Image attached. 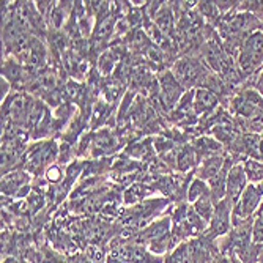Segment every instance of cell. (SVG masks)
Returning a JSON list of instances; mask_svg holds the SVG:
<instances>
[{"instance_id": "cell-11", "label": "cell", "mask_w": 263, "mask_h": 263, "mask_svg": "<svg viewBox=\"0 0 263 263\" xmlns=\"http://www.w3.org/2000/svg\"><path fill=\"white\" fill-rule=\"evenodd\" d=\"M218 104V97L213 91L206 90V88H200L196 91L194 97V110L197 114H208L210 110H213Z\"/></svg>"}, {"instance_id": "cell-22", "label": "cell", "mask_w": 263, "mask_h": 263, "mask_svg": "<svg viewBox=\"0 0 263 263\" xmlns=\"http://www.w3.org/2000/svg\"><path fill=\"white\" fill-rule=\"evenodd\" d=\"M2 103H4V98H7V95L10 93V82L5 79V78H2Z\"/></svg>"}, {"instance_id": "cell-16", "label": "cell", "mask_w": 263, "mask_h": 263, "mask_svg": "<svg viewBox=\"0 0 263 263\" xmlns=\"http://www.w3.org/2000/svg\"><path fill=\"white\" fill-rule=\"evenodd\" d=\"M252 243L263 251V211L260 213V216L254 221V227H252Z\"/></svg>"}, {"instance_id": "cell-9", "label": "cell", "mask_w": 263, "mask_h": 263, "mask_svg": "<svg viewBox=\"0 0 263 263\" xmlns=\"http://www.w3.org/2000/svg\"><path fill=\"white\" fill-rule=\"evenodd\" d=\"M159 85H161V91L164 101L169 104L171 107L181 98L184 87L178 82V79L174 76L172 71H164L159 76Z\"/></svg>"}, {"instance_id": "cell-21", "label": "cell", "mask_w": 263, "mask_h": 263, "mask_svg": "<svg viewBox=\"0 0 263 263\" xmlns=\"http://www.w3.org/2000/svg\"><path fill=\"white\" fill-rule=\"evenodd\" d=\"M254 88H255V91H258L263 97V71L260 73V76L257 78V81L254 82Z\"/></svg>"}, {"instance_id": "cell-1", "label": "cell", "mask_w": 263, "mask_h": 263, "mask_svg": "<svg viewBox=\"0 0 263 263\" xmlns=\"http://www.w3.org/2000/svg\"><path fill=\"white\" fill-rule=\"evenodd\" d=\"M106 263H164V258L155 255L148 248L142 246L131 238H118L110 246Z\"/></svg>"}, {"instance_id": "cell-10", "label": "cell", "mask_w": 263, "mask_h": 263, "mask_svg": "<svg viewBox=\"0 0 263 263\" xmlns=\"http://www.w3.org/2000/svg\"><path fill=\"white\" fill-rule=\"evenodd\" d=\"M226 164V158L221 155H211L208 158L203 159V162L200 164V167L196 171L197 178L203 180V181H210L216 177Z\"/></svg>"}, {"instance_id": "cell-18", "label": "cell", "mask_w": 263, "mask_h": 263, "mask_svg": "<svg viewBox=\"0 0 263 263\" xmlns=\"http://www.w3.org/2000/svg\"><path fill=\"white\" fill-rule=\"evenodd\" d=\"M114 65H115V59L110 55V52H106L100 57V68H101L103 73H109V71H112Z\"/></svg>"}, {"instance_id": "cell-5", "label": "cell", "mask_w": 263, "mask_h": 263, "mask_svg": "<svg viewBox=\"0 0 263 263\" xmlns=\"http://www.w3.org/2000/svg\"><path fill=\"white\" fill-rule=\"evenodd\" d=\"M172 73L184 88L205 84V81L210 78V74H206V68L202 63H199L196 59H189V57L180 59L175 63Z\"/></svg>"}, {"instance_id": "cell-8", "label": "cell", "mask_w": 263, "mask_h": 263, "mask_svg": "<svg viewBox=\"0 0 263 263\" xmlns=\"http://www.w3.org/2000/svg\"><path fill=\"white\" fill-rule=\"evenodd\" d=\"M248 186V175L243 164H236L233 165L229 177H227V187H226V200L235 206L236 202L240 200L241 194L245 193V189Z\"/></svg>"}, {"instance_id": "cell-7", "label": "cell", "mask_w": 263, "mask_h": 263, "mask_svg": "<svg viewBox=\"0 0 263 263\" xmlns=\"http://www.w3.org/2000/svg\"><path fill=\"white\" fill-rule=\"evenodd\" d=\"M232 109L240 117L258 120L263 118V97L255 90H245L233 100Z\"/></svg>"}, {"instance_id": "cell-15", "label": "cell", "mask_w": 263, "mask_h": 263, "mask_svg": "<svg viewBox=\"0 0 263 263\" xmlns=\"http://www.w3.org/2000/svg\"><path fill=\"white\" fill-rule=\"evenodd\" d=\"M196 164V152L193 148H183L178 155V165L181 171H186Z\"/></svg>"}, {"instance_id": "cell-3", "label": "cell", "mask_w": 263, "mask_h": 263, "mask_svg": "<svg viewBox=\"0 0 263 263\" xmlns=\"http://www.w3.org/2000/svg\"><path fill=\"white\" fill-rule=\"evenodd\" d=\"M263 197V181L261 183H251L246 186L245 193L241 194L240 200L236 202L232 211V226H238L254 216V213L258 210V205Z\"/></svg>"}, {"instance_id": "cell-17", "label": "cell", "mask_w": 263, "mask_h": 263, "mask_svg": "<svg viewBox=\"0 0 263 263\" xmlns=\"http://www.w3.org/2000/svg\"><path fill=\"white\" fill-rule=\"evenodd\" d=\"M248 178H251L252 183H260L263 181V165L255 164L254 161H249L245 167Z\"/></svg>"}, {"instance_id": "cell-6", "label": "cell", "mask_w": 263, "mask_h": 263, "mask_svg": "<svg viewBox=\"0 0 263 263\" xmlns=\"http://www.w3.org/2000/svg\"><path fill=\"white\" fill-rule=\"evenodd\" d=\"M232 211L233 206L224 199L219 203H216V208H214L213 218L208 222V227L203 233V236H206L208 240H216V238L226 236L232 229Z\"/></svg>"}, {"instance_id": "cell-4", "label": "cell", "mask_w": 263, "mask_h": 263, "mask_svg": "<svg viewBox=\"0 0 263 263\" xmlns=\"http://www.w3.org/2000/svg\"><path fill=\"white\" fill-rule=\"evenodd\" d=\"M57 155H59V147L54 140L40 142L36 145H32L30 150L27 152L26 169L35 175H40L49 169L51 164L55 161Z\"/></svg>"}, {"instance_id": "cell-14", "label": "cell", "mask_w": 263, "mask_h": 263, "mask_svg": "<svg viewBox=\"0 0 263 263\" xmlns=\"http://www.w3.org/2000/svg\"><path fill=\"white\" fill-rule=\"evenodd\" d=\"M208 193H211L208 183L203 181V180H200V178H196V180H193V183H191L189 187H187L186 199H187V202L194 203V202H197L200 197H203Z\"/></svg>"}, {"instance_id": "cell-12", "label": "cell", "mask_w": 263, "mask_h": 263, "mask_svg": "<svg viewBox=\"0 0 263 263\" xmlns=\"http://www.w3.org/2000/svg\"><path fill=\"white\" fill-rule=\"evenodd\" d=\"M29 180V177L26 174H7L2 178V193L7 196L16 194V193H22L24 186H26V181Z\"/></svg>"}, {"instance_id": "cell-13", "label": "cell", "mask_w": 263, "mask_h": 263, "mask_svg": "<svg viewBox=\"0 0 263 263\" xmlns=\"http://www.w3.org/2000/svg\"><path fill=\"white\" fill-rule=\"evenodd\" d=\"M193 208L196 210V213L199 216L208 224L213 218V213H214V208H216V202L213 200V196L211 193L205 194L203 197H200L197 202L193 203Z\"/></svg>"}, {"instance_id": "cell-23", "label": "cell", "mask_w": 263, "mask_h": 263, "mask_svg": "<svg viewBox=\"0 0 263 263\" xmlns=\"http://www.w3.org/2000/svg\"><path fill=\"white\" fill-rule=\"evenodd\" d=\"M2 263H17V260H16V258H13V257H7Z\"/></svg>"}, {"instance_id": "cell-2", "label": "cell", "mask_w": 263, "mask_h": 263, "mask_svg": "<svg viewBox=\"0 0 263 263\" xmlns=\"http://www.w3.org/2000/svg\"><path fill=\"white\" fill-rule=\"evenodd\" d=\"M263 63V32H252L246 36L238 52V71L241 76H249Z\"/></svg>"}, {"instance_id": "cell-20", "label": "cell", "mask_w": 263, "mask_h": 263, "mask_svg": "<svg viewBox=\"0 0 263 263\" xmlns=\"http://www.w3.org/2000/svg\"><path fill=\"white\" fill-rule=\"evenodd\" d=\"M213 263H240L238 260H235V258H230V257H226V255H222L221 252H219V255L214 258V261Z\"/></svg>"}, {"instance_id": "cell-19", "label": "cell", "mask_w": 263, "mask_h": 263, "mask_svg": "<svg viewBox=\"0 0 263 263\" xmlns=\"http://www.w3.org/2000/svg\"><path fill=\"white\" fill-rule=\"evenodd\" d=\"M44 175H46V178L49 180V181L57 183V181H60V180H62V177H63V171L60 169L59 165H51L49 169H47V171L44 172Z\"/></svg>"}]
</instances>
